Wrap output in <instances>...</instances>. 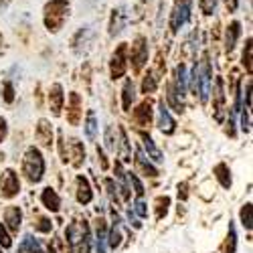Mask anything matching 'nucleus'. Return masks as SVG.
<instances>
[{"mask_svg": "<svg viewBox=\"0 0 253 253\" xmlns=\"http://www.w3.org/2000/svg\"><path fill=\"white\" fill-rule=\"evenodd\" d=\"M134 211H136V213H138L140 217H148V209H146V203H144V201H140V199L134 203Z\"/></svg>", "mask_w": 253, "mask_h": 253, "instance_id": "79ce46f5", "label": "nucleus"}, {"mask_svg": "<svg viewBox=\"0 0 253 253\" xmlns=\"http://www.w3.org/2000/svg\"><path fill=\"white\" fill-rule=\"evenodd\" d=\"M18 253H43V247L37 239H33L31 235H27L23 239V243L18 245Z\"/></svg>", "mask_w": 253, "mask_h": 253, "instance_id": "b1692460", "label": "nucleus"}, {"mask_svg": "<svg viewBox=\"0 0 253 253\" xmlns=\"http://www.w3.org/2000/svg\"><path fill=\"white\" fill-rule=\"evenodd\" d=\"M23 172L27 174V178L31 182H39L45 174V160L41 156V152L31 146V148L25 152V160H23Z\"/></svg>", "mask_w": 253, "mask_h": 253, "instance_id": "f03ea898", "label": "nucleus"}, {"mask_svg": "<svg viewBox=\"0 0 253 253\" xmlns=\"http://www.w3.org/2000/svg\"><path fill=\"white\" fill-rule=\"evenodd\" d=\"M93 199V193H91V186L87 182L85 176H77V201L81 205H89Z\"/></svg>", "mask_w": 253, "mask_h": 253, "instance_id": "dca6fc26", "label": "nucleus"}, {"mask_svg": "<svg viewBox=\"0 0 253 253\" xmlns=\"http://www.w3.org/2000/svg\"><path fill=\"white\" fill-rule=\"evenodd\" d=\"M176 83H174V89H176V93L180 95V97H184L186 95V67L182 65V63H180V65L176 67Z\"/></svg>", "mask_w": 253, "mask_h": 253, "instance_id": "4be33fe9", "label": "nucleus"}, {"mask_svg": "<svg viewBox=\"0 0 253 253\" xmlns=\"http://www.w3.org/2000/svg\"><path fill=\"white\" fill-rule=\"evenodd\" d=\"M67 120L71 126H77L81 120V97L79 93H69V108H67Z\"/></svg>", "mask_w": 253, "mask_h": 253, "instance_id": "f8f14e48", "label": "nucleus"}, {"mask_svg": "<svg viewBox=\"0 0 253 253\" xmlns=\"http://www.w3.org/2000/svg\"><path fill=\"white\" fill-rule=\"evenodd\" d=\"M217 2H219V0H199V6L203 10V14L211 16V14L217 10Z\"/></svg>", "mask_w": 253, "mask_h": 253, "instance_id": "4c0bfd02", "label": "nucleus"}, {"mask_svg": "<svg viewBox=\"0 0 253 253\" xmlns=\"http://www.w3.org/2000/svg\"><path fill=\"white\" fill-rule=\"evenodd\" d=\"M237 6H239V0H225V8H227V12H235Z\"/></svg>", "mask_w": 253, "mask_h": 253, "instance_id": "de8ad7c7", "label": "nucleus"}, {"mask_svg": "<svg viewBox=\"0 0 253 253\" xmlns=\"http://www.w3.org/2000/svg\"><path fill=\"white\" fill-rule=\"evenodd\" d=\"M65 235H67L69 245H71V247H75V245L81 241V237H83V225H77V223L69 225V227H67V231H65Z\"/></svg>", "mask_w": 253, "mask_h": 253, "instance_id": "a878e982", "label": "nucleus"}, {"mask_svg": "<svg viewBox=\"0 0 253 253\" xmlns=\"http://www.w3.org/2000/svg\"><path fill=\"white\" fill-rule=\"evenodd\" d=\"M191 8H193V0H176L172 12H170V31L176 35L188 18H191Z\"/></svg>", "mask_w": 253, "mask_h": 253, "instance_id": "20e7f679", "label": "nucleus"}, {"mask_svg": "<svg viewBox=\"0 0 253 253\" xmlns=\"http://www.w3.org/2000/svg\"><path fill=\"white\" fill-rule=\"evenodd\" d=\"M134 122L138 124V126H150V122H152V101L150 99H144L138 108L134 110Z\"/></svg>", "mask_w": 253, "mask_h": 253, "instance_id": "1a4fd4ad", "label": "nucleus"}, {"mask_svg": "<svg viewBox=\"0 0 253 253\" xmlns=\"http://www.w3.org/2000/svg\"><path fill=\"white\" fill-rule=\"evenodd\" d=\"M110 245L116 249V247H120V243H122V235H120V221L116 219V223H114V227H112V233H110Z\"/></svg>", "mask_w": 253, "mask_h": 253, "instance_id": "e433bc0d", "label": "nucleus"}, {"mask_svg": "<svg viewBox=\"0 0 253 253\" xmlns=\"http://www.w3.org/2000/svg\"><path fill=\"white\" fill-rule=\"evenodd\" d=\"M105 186H108V193H110V197H112V201H116V203H118L120 199H118V193H116V191H118V188H116V184H114V180H110V178H108V180H105Z\"/></svg>", "mask_w": 253, "mask_h": 253, "instance_id": "a18cd8bd", "label": "nucleus"}, {"mask_svg": "<svg viewBox=\"0 0 253 253\" xmlns=\"http://www.w3.org/2000/svg\"><path fill=\"white\" fill-rule=\"evenodd\" d=\"M105 243H108V233H105V221H97V253H105Z\"/></svg>", "mask_w": 253, "mask_h": 253, "instance_id": "c756f323", "label": "nucleus"}, {"mask_svg": "<svg viewBox=\"0 0 253 253\" xmlns=\"http://www.w3.org/2000/svg\"><path fill=\"white\" fill-rule=\"evenodd\" d=\"M41 201H43V205H45L49 211H53V213H57V211L61 209V199H59V195L53 191L51 186L43 191V195H41Z\"/></svg>", "mask_w": 253, "mask_h": 253, "instance_id": "6ab92c4d", "label": "nucleus"}, {"mask_svg": "<svg viewBox=\"0 0 253 253\" xmlns=\"http://www.w3.org/2000/svg\"><path fill=\"white\" fill-rule=\"evenodd\" d=\"M237 247V235H235V227L229 221V235H227V243H225V253H235Z\"/></svg>", "mask_w": 253, "mask_h": 253, "instance_id": "7c9ffc66", "label": "nucleus"}, {"mask_svg": "<svg viewBox=\"0 0 253 253\" xmlns=\"http://www.w3.org/2000/svg\"><path fill=\"white\" fill-rule=\"evenodd\" d=\"M195 67H197V93H199V99L205 103L209 99V93H211V89H209V85H211V63H209V57L203 55L201 63L195 65Z\"/></svg>", "mask_w": 253, "mask_h": 253, "instance_id": "7ed1b4c3", "label": "nucleus"}, {"mask_svg": "<svg viewBox=\"0 0 253 253\" xmlns=\"http://www.w3.org/2000/svg\"><path fill=\"white\" fill-rule=\"evenodd\" d=\"M215 176H217V180L221 182V186L223 188H231V172H229V166L227 164H217L215 166Z\"/></svg>", "mask_w": 253, "mask_h": 253, "instance_id": "393cba45", "label": "nucleus"}, {"mask_svg": "<svg viewBox=\"0 0 253 253\" xmlns=\"http://www.w3.org/2000/svg\"><path fill=\"white\" fill-rule=\"evenodd\" d=\"M118 134H120V148L124 152V160H130V144H128V138H126L124 128H118Z\"/></svg>", "mask_w": 253, "mask_h": 253, "instance_id": "c9c22d12", "label": "nucleus"}, {"mask_svg": "<svg viewBox=\"0 0 253 253\" xmlns=\"http://www.w3.org/2000/svg\"><path fill=\"white\" fill-rule=\"evenodd\" d=\"M213 110H215V118H217V122H221V120H223V110H225V93H223V79H221V77H217V81H215Z\"/></svg>", "mask_w": 253, "mask_h": 253, "instance_id": "9d476101", "label": "nucleus"}, {"mask_svg": "<svg viewBox=\"0 0 253 253\" xmlns=\"http://www.w3.org/2000/svg\"><path fill=\"white\" fill-rule=\"evenodd\" d=\"M239 35H241V25L237 23V20H233V23L227 27V33H225V51L227 53H231V51L235 49Z\"/></svg>", "mask_w": 253, "mask_h": 253, "instance_id": "4468645a", "label": "nucleus"}, {"mask_svg": "<svg viewBox=\"0 0 253 253\" xmlns=\"http://www.w3.org/2000/svg\"><path fill=\"white\" fill-rule=\"evenodd\" d=\"M126 23H128V12H126V6H118L112 10V18H110V37H118Z\"/></svg>", "mask_w": 253, "mask_h": 253, "instance_id": "6e6552de", "label": "nucleus"}, {"mask_svg": "<svg viewBox=\"0 0 253 253\" xmlns=\"http://www.w3.org/2000/svg\"><path fill=\"white\" fill-rule=\"evenodd\" d=\"M51 221L49 219H45V217H41L39 219V223H35V229L37 231H41V233H49V231H51Z\"/></svg>", "mask_w": 253, "mask_h": 253, "instance_id": "ea45409f", "label": "nucleus"}, {"mask_svg": "<svg viewBox=\"0 0 253 253\" xmlns=\"http://www.w3.org/2000/svg\"><path fill=\"white\" fill-rule=\"evenodd\" d=\"M158 77L154 75V71H148L146 73V77H144V81H142V93H154L156 91V87H158V81H156Z\"/></svg>", "mask_w": 253, "mask_h": 253, "instance_id": "c85d7f7f", "label": "nucleus"}, {"mask_svg": "<svg viewBox=\"0 0 253 253\" xmlns=\"http://www.w3.org/2000/svg\"><path fill=\"white\" fill-rule=\"evenodd\" d=\"M105 142H108V148H110V150H116V144H114V140H112V128L105 130Z\"/></svg>", "mask_w": 253, "mask_h": 253, "instance_id": "09e8293b", "label": "nucleus"}, {"mask_svg": "<svg viewBox=\"0 0 253 253\" xmlns=\"http://www.w3.org/2000/svg\"><path fill=\"white\" fill-rule=\"evenodd\" d=\"M116 176L120 180V193H122V199L124 201H130V191H128V184H126V172L120 162H116Z\"/></svg>", "mask_w": 253, "mask_h": 253, "instance_id": "cd10ccee", "label": "nucleus"}, {"mask_svg": "<svg viewBox=\"0 0 253 253\" xmlns=\"http://www.w3.org/2000/svg\"><path fill=\"white\" fill-rule=\"evenodd\" d=\"M8 4H10V0H0V12H4L8 8Z\"/></svg>", "mask_w": 253, "mask_h": 253, "instance_id": "5fc2aeb1", "label": "nucleus"}, {"mask_svg": "<svg viewBox=\"0 0 253 253\" xmlns=\"http://www.w3.org/2000/svg\"><path fill=\"white\" fill-rule=\"evenodd\" d=\"M89 245H91V233H89V227H87V223L83 221V237H81V247H79V253H89Z\"/></svg>", "mask_w": 253, "mask_h": 253, "instance_id": "f704fd0d", "label": "nucleus"}, {"mask_svg": "<svg viewBox=\"0 0 253 253\" xmlns=\"http://www.w3.org/2000/svg\"><path fill=\"white\" fill-rule=\"evenodd\" d=\"M130 180H132V184H134V188H136V195H138V197H142V195H144V186H142L140 178H138L134 172H130Z\"/></svg>", "mask_w": 253, "mask_h": 253, "instance_id": "37998d69", "label": "nucleus"}, {"mask_svg": "<svg viewBox=\"0 0 253 253\" xmlns=\"http://www.w3.org/2000/svg\"><path fill=\"white\" fill-rule=\"evenodd\" d=\"M178 199H186V182H182V184H178Z\"/></svg>", "mask_w": 253, "mask_h": 253, "instance_id": "603ef678", "label": "nucleus"}, {"mask_svg": "<svg viewBox=\"0 0 253 253\" xmlns=\"http://www.w3.org/2000/svg\"><path fill=\"white\" fill-rule=\"evenodd\" d=\"M4 101L6 103H12L14 101V87L10 83H4Z\"/></svg>", "mask_w": 253, "mask_h": 253, "instance_id": "c03bdc74", "label": "nucleus"}, {"mask_svg": "<svg viewBox=\"0 0 253 253\" xmlns=\"http://www.w3.org/2000/svg\"><path fill=\"white\" fill-rule=\"evenodd\" d=\"M69 158H73L71 164L75 168H79L83 164V160H85V148H83V144L79 140H75V138L71 140V154H69Z\"/></svg>", "mask_w": 253, "mask_h": 253, "instance_id": "aec40b11", "label": "nucleus"}, {"mask_svg": "<svg viewBox=\"0 0 253 253\" xmlns=\"http://www.w3.org/2000/svg\"><path fill=\"white\" fill-rule=\"evenodd\" d=\"M142 136V140H144V148H146V152H148V158H152L154 162H162L164 160V156H162V152L156 148V144H154V140L148 136V134H140Z\"/></svg>", "mask_w": 253, "mask_h": 253, "instance_id": "412c9836", "label": "nucleus"}, {"mask_svg": "<svg viewBox=\"0 0 253 253\" xmlns=\"http://www.w3.org/2000/svg\"><path fill=\"white\" fill-rule=\"evenodd\" d=\"M134 97H136V87H134V81H132V79H126V83H124V89H122V105H124V112H130Z\"/></svg>", "mask_w": 253, "mask_h": 253, "instance_id": "a211bd4d", "label": "nucleus"}, {"mask_svg": "<svg viewBox=\"0 0 253 253\" xmlns=\"http://www.w3.org/2000/svg\"><path fill=\"white\" fill-rule=\"evenodd\" d=\"M166 97H168V101H170V105H172V110L174 112H184V101H182V97L176 93V89H174V83H168V93H166Z\"/></svg>", "mask_w": 253, "mask_h": 253, "instance_id": "5701e85b", "label": "nucleus"}, {"mask_svg": "<svg viewBox=\"0 0 253 253\" xmlns=\"http://www.w3.org/2000/svg\"><path fill=\"white\" fill-rule=\"evenodd\" d=\"M4 223L12 233H18L20 223H23V211H20L18 207H8L4 211Z\"/></svg>", "mask_w": 253, "mask_h": 253, "instance_id": "9b49d317", "label": "nucleus"}, {"mask_svg": "<svg viewBox=\"0 0 253 253\" xmlns=\"http://www.w3.org/2000/svg\"><path fill=\"white\" fill-rule=\"evenodd\" d=\"M69 12H71L69 0H49L45 4V10H43V20H45L47 31L59 33L63 27H65Z\"/></svg>", "mask_w": 253, "mask_h": 253, "instance_id": "f257e3e1", "label": "nucleus"}, {"mask_svg": "<svg viewBox=\"0 0 253 253\" xmlns=\"http://www.w3.org/2000/svg\"><path fill=\"white\" fill-rule=\"evenodd\" d=\"M158 126H160V130H162V134H172L174 132V120L170 118V114H168V108H166V103H164V99L160 101V105H158Z\"/></svg>", "mask_w": 253, "mask_h": 253, "instance_id": "ddd939ff", "label": "nucleus"}, {"mask_svg": "<svg viewBox=\"0 0 253 253\" xmlns=\"http://www.w3.org/2000/svg\"><path fill=\"white\" fill-rule=\"evenodd\" d=\"M63 99H65V95H63V87L59 85V83H55V85L51 87V91H49V105H51L53 116H59L61 114Z\"/></svg>", "mask_w": 253, "mask_h": 253, "instance_id": "2eb2a0df", "label": "nucleus"}, {"mask_svg": "<svg viewBox=\"0 0 253 253\" xmlns=\"http://www.w3.org/2000/svg\"><path fill=\"white\" fill-rule=\"evenodd\" d=\"M20 191V182H18V176L14 174V170H4V174L0 176V197L4 199H12L16 197Z\"/></svg>", "mask_w": 253, "mask_h": 253, "instance_id": "0eeeda50", "label": "nucleus"}, {"mask_svg": "<svg viewBox=\"0 0 253 253\" xmlns=\"http://www.w3.org/2000/svg\"><path fill=\"white\" fill-rule=\"evenodd\" d=\"M146 63H148V41L144 37H136L132 45V69L138 73Z\"/></svg>", "mask_w": 253, "mask_h": 253, "instance_id": "423d86ee", "label": "nucleus"}, {"mask_svg": "<svg viewBox=\"0 0 253 253\" xmlns=\"http://www.w3.org/2000/svg\"><path fill=\"white\" fill-rule=\"evenodd\" d=\"M97 156H99V160H101V168L105 170V168H108V160H105V156H103V150L99 148V146H97Z\"/></svg>", "mask_w": 253, "mask_h": 253, "instance_id": "3c124183", "label": "nucleus"}, {"mask_svg": "<svg viewBox=\"0 0 253 253\" xmlns=\"http://www.w3.org/2000/svg\"><path fill=\"white\" fill-rule=\"evenodd\" d=\"M168 207H170V199H168V197H158L156 199V219L166 217Z\"/></svg>", "mask_w": 253, "mask_h": 253, "instance_id": "72a5a7b5", "label": "nucleus"}, {"mask_svg": "<svg viewBox=\"0 0 253 253\" xmlns=\"http://www.w3.org/2000/svg\"><path fill=\"white\" fill-rule=\"evenodd\" d=\"M241 128H243V132H249L251 130L249 128V108H245V114L241 118Z\"/></svg>", "mask_w": 253, "mask_h": 253, "instance_id": "49530a36", "label": "nucleus"}, {"mask_svg": "<svg viewBox=\"0 0 253 253\" xmlns=\"http://www.w3.org/2000/svg\"><path fill=\"white\" fill-rule=\"evenodd\" d=\"M37 140L45 146V148H51L53 144V130L47 120H41L39 126H37Z\"/></svg>", "mask_w": 253, "mask_h": 253, "instance_id": "f3484780", "label": "nucleus"}, {"mask_svg": "<svg viewBox=\"0 0 253 253\" xmlns=\"http://www.w3.org/2000/svg\"><path fill=\"white\" fill-rule=\"evenodd\" d=\"M95 132H97V120H95V114L93 112H87V120H85V134L89 140L95 138Z\"/></svg>", "mask_w": 253, "mask_h": 253, "instance_id": "473e14b6", "label": "nucleus"}, {"mask_svg": "<svg viewBox=\"0 0 253 253\" xmlns=\"http://www.w3.org/2000/svg\"><path fill=\"white\" fill-rule=\"evenodd\" d=\"M0 245H2L4 249H8L10 245H12V239L8 237V233H6V229L0 225Z\"/></svg>", "mask_w": 253, "mask_h": 253, "instance_id": "a19ab883", "label": "nucleus"}, {"mask_svg": "<svg viewBox=\"0 0 253 253\" xmlns=\"http://www.w3.org/2000/svg\"><path fill=\"white\" fill-rule=\"evenodd\" d=\"M6 138V120L0 118V142H2Z\"/></svg>", "mask_w": 253, "mask_h": 253, "instance_id": "8fccbe9b", "label": "nucleus"}, {"mask_svg": "<svg viewBox=\"0 0 253 253\" xmlns=\"http://www.w3.org/2000/svg\"><path fill=\"white\" fill-rule=\"evenodd\" d=\"M251 53H253V47H251V39H247V43H245V49H243V67L247 69V73L253 71V61H251Z\"/></svg>", "mask_w": 253, "mask_h": 253, "instance_id": "2f4dec72", "label": "nucleus"}, {"mask_svg": "<svg viewBox=\"0 0 253 253\" xmlns=\"http://www.w3.org/2000/svg\"><path fill=\"white\" fill-rule=\"evenodd\" d=\"M241 223L245 229H251V203H247L243 209H241Z\"/></svg>", "mask_w": 253, "mask_h": 253, "instance_id": "58836bf2", "label": "nucleus"}, {"mask_svg": "<svg viewBox=\"0 0 253 253\" xmlns=\"http://www.w3.org/2000/svg\"><path fill=\"white\" fill-rule=\"evenodd\" d=\"M136 164H138V166H140L142 170H144L146 174H148V176H152V178H156V176H158V170H156V168L148 162V158H146V156H144V152H140V150L136 152Z\"/></svg>", "mask_w": 253, "mask_h": 253, "instance_id": "bb28decb", "label": "nucleus"}, {"mask_svg": "<svg viewBox=\"0 0 253 253\" xmlns=\"http://www.w3.org/2000/svg\"><path fill=\"white\" fill-rule=\"evenodd\" d=\"M0 253H2V251H0Z\"/></svg>", "mask_w": 253, "mask_h": 253, "instance_id": "6e6d98bb", "label": "nucleus"}, {"mask_svg": "<svg viewBox=\"0 0 253 253\" xmlns=\"http://www.w3.org/2000/svg\"><path fill=\"white\" fill-rule=\"evenodd\" d=\"M128 219H130V223H132V225H134L136 229H140V223H138V219H136V217L132 215V211H130V213H128Z\"/></svg>", "mask_w": 253, "mask_h": 253, "instance_id": "864d4df0", "label": "nucleus"}, {"mask_svg": "<svg viewBox=\"0 0 253 253\" xmlns=\"http://www.w3.org/2000/svg\"><path fill=\"white\" fill-rule=\"evenodd\" d=\"M126 53H128V45L126 43H120L118 49L114 51L112 55V61H110V73H112V79H120L124 77L126 73V67H128V57H126Z\"/></svg>", "mask_w": 253, "mask_h": 253, "instance_id": "39448f33", "label": "nucleus"}]
</instances>
